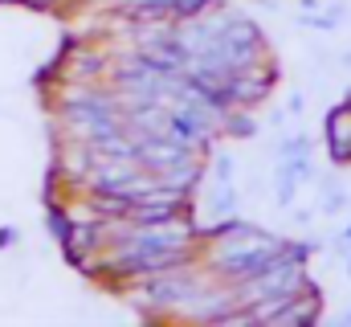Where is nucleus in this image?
Wrapping results in <instances>:
<instances>
[{
    "label": "nucleus",
    "mask_w": 351,
    "mask_h": 327,
    "mask_svg": "<svg viewBox=\"0 0 351 327\" xmlns=\"http://www.w3.org/2000/svg\"><path fill=\"white\" fill-rule=\"evenodd\" d=\"M306 152H311V139L306 135H294V139L282 144V156H306Z\"/></svg>",
    "instance_id": "obj_7"
},
{
    "label": "nucleus",
    "mask_w": 351,
    "mask_h": 327,
    "mask_svg": "<svg viewBox=\"0 0 351 327\" xmlns=\"http://www.w3.org/2000/svg\"><path fill=\"white\" fill-rule=\"evenodd\" d=\"M348 270H351V262H348Z\"/></svg>",
    "instance_id": "obj_11"
},
{
    "label": "nucleus",
    "mask_w": 351,
    "mask_h": 327,
    "mask_svg": "<svg viewBox=\"0 0 351 327\" xmlns=\"http://www.w3.org/2000/svg\"><path fill=\"white\" fill-rule=\"evenodd\" d=\"M204 205H208L213 221H221V217H233V209H237V192H233V184L217 180V188H213V192H204Z\"/></svg>",
    "instance_id": "obj_3"
},
{
    "label": "nucleus",
    "mask_w": 351,
    "mask_h": 327,
    "mask_svg": "<svg viewBox=\"0 0 351 327\" xmlns=\"http://www.w3.org/2000/svg\"><path fill=\"white\" fill-rule=\"evenodd\" d=\"M70 229H74V217H70L66 209H49V234H53L58 242H66Z\"/></svg>",
    "instance_id": "obj_5"
},
{
    "label": "nucleus",
    "mask_w": 351,
    "mask_h": 327,
    "mask_svg": "<svg viewBox=\"0 0 351 327\" xmlns=\"http://www.w3.org/2000/svg\"><path fill=\"white\" fill-rule=\"evenodd\" d=\"M225 135H233V139H250V135H258V123H254V115H250V106H229L225 111V127H221Z\"/></svg>",
    "instance_id": "obj_4"
},
{
    "label": "nucleus",
    "mask_w": 351,
    "mask_h": 327,
    "mask_svg": "<svg viewBox=\"0 0 351 327\" xmlns=\"http://www.w3.org/2000/svg\"><path fill=\"white\" fill-rule=\"evenodd\" d=\"M25 4H33V8H45V4H49V0H25Z\"/></svg>",
    "instance_id": "obj_8"
},
{
    "label": "nucleus",
    "mask_w": 351,
    "mask_h": 327,
    "mask_svg": "<svg viewBox=\"0 0 351 327\" xmlns=\"http://www.w3.org/2000/svg\"><path fill=\"white\" fill-rule=\"evenodd\" d=\"M327 148L335 164H351V102L327 115Z\"/></svg>",
    "instance_id": "obj_2"
},
{
    "label": "nucleus",
    "mask_w": 351,
    "mask_h": 327,
    "mask_svg": "<svg viewBox=\"0 0 351 327\" xmlns=\"http://www.w3.org/2000/svg\"><path fill=\"white\" fill-rule=\"evenodd\" d=\"M348 66H351V54H348Z\"/></svg>",
    "instance_id": "obj_10"
},
{
    "label": "nucleus",
    "mask_w": 351,
    "mask_h": 327,
    "mask_svg": "<svg viewBox=\"0 0 351 327\" xmlns=\"http://www.w3.org/2000/svg\"><path fill=\"white\" fill-rule=\"evenodd\" d=\"M192 156H196V152L184 148V144H176L172 135H139V139H135V160H139V168H147L152 176L172 172L176 164L192 160Z\"/></svg>",
    "instance_id": "obj_1"
},
{
    "label": "nucleus",
    "mask_w": 351,
    "mask_h": 327,
    "mask_svg": "<svg viewBox=\"0 0 351 327\" xmlns=\"http://www.w3.org/2000/svg\"><path fill=\"white\" fill-rule=\"evenodd\" d=\"M208 172H213V180H225V184H233V156L217 152V156H213V164H208Z\"/></svg>",
    "instance_id": "obj_6"
},
{
    "label": "nucleus",
    "mask_w": 351,
    "mask_h": 327,
    "mask_svg": "<svg viewBox=\"0 0 351 327\" xmlns=\"http://www.w3.org/2000/svg\"><path fill=\"white\" fill-rule=\"evenodd\" d=\"M343 242H351V229H348V234H343Z\"/></svg>",
    "instance_id": "obj_9"
}]
</instances>
